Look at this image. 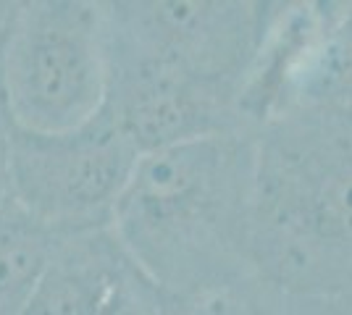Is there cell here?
I'll return each mask as SVG.
<instances>
[{
  "instance_id": "cell-11",
  "label": "cell",
  "mask_w": 352,
  "mask_h": 315,
  "mask_svg": "<svg viewBox=\"0 0 352 315\" xmlns=\"http://www.w3.org/2000/svg\"><path fill=\"white\" fill-rule=\"evenodd\" d=\"M8 139H11V124L0 103V210L11 202V171H8Z\"/></svg>"
},
{
  "instance_id": "cell-10",
  "label": "cell",
  "mask_w": 352,
  "mask_h": 315,
  "mask_svg": "<svg viewBox=\"0 0 352 315\" xmlns=\"http://www.w3.org/2000/svg\"><path fill=\"white\" fill-rule=\"evenodd\" d=\"M166 302L168 315H352V300L308 297L258 273Z\"/></svg>"
},
{
  "instance_id": "cell-2",
  "label": "cell",
  "mask_w": 352,
  "mask_h": 315,
  "mask_svg": "<svg viewBox=\"0 0 352 315\" xmlns=\"http://www.w3.org/2000/svg\"><path fill=\"white\" fill-rule=\"evenodd\" d=\"M252 266L318 300H352V108L258 129Z\"/></svg>"
},
{
  "instance_id": "cell-3",
  "label": "cell",
  "mask_w": 352,
  "mask_h": 315,
  "mask_svg": "<svg viewBox=\"0 0 352 315\" xmlns=\"http://www.w3.org/2000/svg\"><path fill=\"white\" fill-rule=\"evenodd\" d=\"M108 97L105 0H16L0 40V103L14 129L58 135Z\"/></svg>"
},
{
  "instance_id": "cell-1",
  "label": "cell",
  "mask_w": 352,
  "mask_h": 315,
  "mask_svg": "<svg viewBox=\"0 0 352 315\" xmlns=\"http://www.w3.org/2000/svg\"><path fill=\"white\" fill-rule=\"evenodd\" d=\"M258 132L206 137L142 155L116 231L168 300L255 273Z\"/></svg>"
},
{
  "instance_id": "cell-5",
  "label": "cell",
  "mask_w": 352,
  "mask_h": 315,
  "mask_svg": "<svg viewBox=\"0 0 352 315\" xmlns=\"http://www.w3.org/2000/svg\"><path fill=\"white\" fill-rule=\"evenodd\" d=\"M352 108V0L281 3L239 97L258 132L292 113Z\"/></svg>"
},
{
  "instance_id": "cell-7",
  "label": "cell",
  "mask_w": 352,
  "mask_h": 315,
  "mask_svg": "<svg viewBox=\"0 0 352 315\" xmlns=\"http://www.w3.org/2000/svg\"><path fill=\"white\" fill-rule=\"evenodd\" d=\"M103 110L140 155L206 137L252 132L239 113V95L179 71L126 43L111 27L108 97Z\"/></svg>"
},
{
  "instance_id": "cell-9",
  "label": "cell",
  "mask_w": 352,
  "mask_h": 315,
  "mask_svg": "<svg viewBox=\"0 0 352 315\" xmlns=\"http://www.w3.org/2000/svg\"><path fill=\"white\" fill-rule=\"evenodd\" d=\"M63 237L32 218L14 197L0 210V315H21Z\"/></svg>"
},
{
  "instance_id": "cell-6",
  "label": "cell",
  "mask_w": 352,
  "mask_h": 315,
  "mask_svg": "<svg viewBox=\"0 0 352 315\" xmlns=\"http://www.w3.org/2000/svg\"><path fill=\"white\" fill-rule=\"evenodd\" d=\"M279 8L271 0H105L118 37L239 97Z\"/></svg>"
},
{
  "instance_id": "cell-4",
  "label": "cell",
  "mask_w": 352,
  "mask_h": 315,
  "mask_svg": "<svg viewBox=\"0 0 352 315\" xmlns=\"http://www.w3.org/2000/svg\"><path fill=\"white\" fill-rule=\"evenodd\" d=\"M140 161L105 110L58 135L11 126V197L58 237L111 229Z\"/></svg>"
},
{
  "instance_id": "cell-8",
  "label": "cell",
  "mask_w": 352,
  "mask_h": 315,
  "mask_svg": "<svg viewBox=\"0 0 352 315\" xmlns=\"http://www.w3.org/2000/svg\"><path fill=\"white\" fill-rule=\"evenodd\" d=\"M21 315H168V302L111 226L63 237Z\"/></svg>"
},
{
  "instance_id": "cell-12",
  "label": "cell",
  "mask_w": 352,
  "mask_h": 315,
  "mask_svg": "<svg viewBox=\"0 0 352 315\" xmlns=\"http://www.w3.org/2000/svg\"><path fill=\"white\" fill-rule=\"evenodd\" d=\"M14 5L16 3H0V40L6 34V27H8V19L14 14Z\"/></svg>"
}]
</instances>
